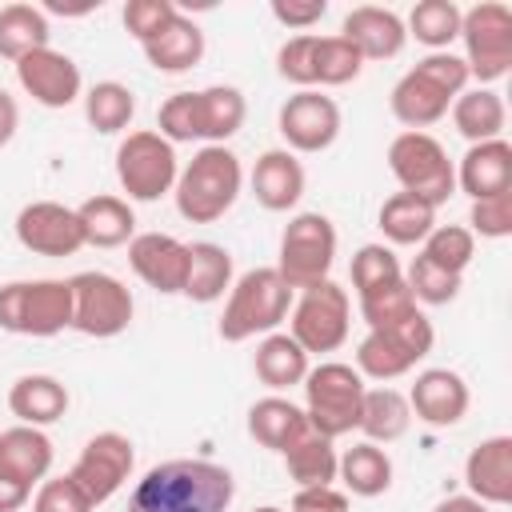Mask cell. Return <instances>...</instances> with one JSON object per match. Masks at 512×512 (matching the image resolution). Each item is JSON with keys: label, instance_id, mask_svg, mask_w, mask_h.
<instances>
[{"label": "cell", "instance_id": "1", "mask_svg": "<svg viewBox=\"0 0 512 512\" xmlns=\"http://www.w3.org/2000/svg\"><path fill=\"white\" fill-rule=\"evenodd\" d=\"M232 496L236 480L224 464L164 460L136 480L128 512H228Z\"/></svg>", "mask_w": 512, "mask_h": 512}, {"label": "cell", "instance_id": "2", "mask_svg": "<svg viewBox=\"0 0 512 512\" xmlns=\"http://www.w3.org/2000/svg\"><path fill=\"white\" fill-rule=\"evenodd\" d=\"M468 68L456 52H428L424 60H416V68H408L388 104H392V116L408 128V132H424L428 124L444 120L452 100L468 88Z\"/></svg>", "mask_w": 512, "mask_h": 512}, {"label": "cell", "instance_id": "3", "mask_svg": "<svg viewBox=\"0 0 512 512\" xmlns=\"http://www.w3.org/2000/svg\"><path fill=\"white\" fill-rule=\"evenodd\" d=\"M244 188V168L240 156L224 144H204L176 176V212L192 224H216L240 196Z\"/></svg>", "mask_w": 512, "mask_h": 512}, {"label": "cell", "instance_id": "4", "mask_svg": "<svg viewBox=\"0 0 512 512\" xmlns=\"http://www.w3.org/2000/svg\"><path fill=\"white\" fill-rule=\"evenodd\" d=\"M292 308V288L280 280L276 268H248L232 288H228V304L220 312V340L240 344L252 336H268L288 320Z\"/></svg>", "mask_w": 512, "mask_h": 512}, {"label": "cell", "instance_id": "5", "mask_svg": "<svg viewBox=\"0 0 512 512\" xmlns=\"http://www.w3.org/2000/svg\"><path fill=\"white\" fill-rule=\"evenodd\" d=\"M364 388L368 384L352 364L324 360V364L308 368V376H304V416H308L312 432H320L328 440L348 436L360 424Z\"/></svg>", "mask_w": 512, "mask_h": 512}, {"label": "cell", "instance_id": "6", "mask_svg": "<svg viewBox=\"0 0 512 512\" xmlns=\"http://www.w3.org/2000/svg\"><path fill=\"white\" fill-rule=\"evenodd\" d=\"M0 328L12 336H60L72 328L68 280H12L0 284Z\"/></svg>", "mask_w": 512, "mask_h": 512}, {"label": "cell", "instance_id": "7", "mask_svg": "<svg viewBox=\"0 0 512 512\" xmlns=\"http://www.w3.org/2000/svg\"><path fill=\"white\" fill-rule=\"evenodd\" d=\"M388 168L400 192L440 208L456 192V164L448 160L444 144L432 132H400L388 144Z\"/></svg>", "mask_w": 512, "mask_h": 512}, {"label": "cell", "instance_id": "8", "mask_svg": "<svg viewBox=\"0 0 512 512\" xmlns=\"http://www.w3.org/2000/svg\"><path fill=\"white\" fill-rule=\"evenodd\" d=\"M332 264H336V228H332V220L320 216V212H296L284 224V236H280V260H276L280 280L292 292H304V288L328 280Z\"/></svg>", "mask_w": 512, "mask_h": 512}, {"label": "cell", "instance_id": "9", "mask_svg": "<svg viewBox=\"0 0 512 512\" xmlns=\"http://www.w3.org/2000/svg\"><path fill=\"white\" fill-rule=\"evenodd\" d=\"M180 176V160H176V144H168L160 132L140 128L128 132L116 148V180L128 192V200L152 204L160 196H168L176 188Z\"/></svg>", "mask_w": 512, "mask_h": 512}, {"label": "cell", "instance_id": "10", "mask_svg": "<svg viewBox=\"0 0 512 512\" xmlns=\"http://www.w3.org/2000/svg\"><path fill=\"white\" fill-rule=\"evenodd\" d=\"M432 340L436 332L424 312H412L388 328H368V336L356 344V372L372 380H396L432 352Z\"/></svg>", "mask_w": 512, "mask_h": 512}, {"label": "cell", "instance_id": "11", "mask_svg": "<svg viewBox=\"0 0 512 512\" xmlns=\"http://www.w3.org/2000/svg\"><path fill=\"white\" fill-rule=\"evenodd\" d=\"M460 40H464V68L480 84L508 76L512 68V12L500 0H480L460 12Z\"/></svg>", "mask_w": 512, "mask_h": 512}, {"label": "cell", "instance_id": "12", "mask_svg": "<svg viewBox=\"0 0 512 512\" xmlns=\"http://www.w3.org/2000/svg\"><path fill=\"white\" fill-rule=\"evenodd\" d=\"M352 328V300L336 280H320L312 288L300 292V300L292 304V324L288 336L312 356L320 352H336L348 340Z\"/></svg>", "mask_w": 512, "mask_h": 512}, {"label": "cell", "instance_id": "13", "mask_svg": "<svg viewBox=\"0 0 512 512\" xmlns=\"http://www.w3.org/2000/svg\"><path fill=\"white\" fill-rule=\"evenodd\" d=\"M72 328L92 340H112L132 324V292L112 272H76L72 280Z\"/></svg>", "mask_w": 512, "mask_h": 512}, {"label": "cell", "instance_id": "14", "mask_svg": "<svg viewBox=\"0 0 512 512\" xmlns=\"http://www.w3.org/2000/svg\"><path fill=\"white\" fill-rule=\"evenodd\" d=\"M132 468H136V448H132V440H128L124 432H96V436L80 448V456H76V464H72L68 476H72L76 488L92 500V508H100V504H108V500L128 484Z\"/></svg>", "mask_w": 512, "mask_h": 512}, {"label": "cell", "instance_id": "15", "mask_svg": "<svg viewBox=\"0 0 512 512\" xmlns=\"http://www.w3.org/2000/svg\"><path fill=\"white\" fill-rule=\"evenodd\" d=\"M276 128L288 144V152H324L340 136V108L332 96L316 88H300L280 104Z\"/></svg>", "mask_w": 512, "mask_h": 512}, {"label": "cell", "instance_id": "16", "mask_svg": "<svg viewBox=\"0 0 512 512\" xmlns=\"http://www.w3.org/2000/svg\"><path fill=\"white\" fill-rule=\"evenodd\" d=\"M16 240L36 256H72L84 248V228L76 208L56 200H32L16 212Z\"/></svg>", "mask_w": 512, "mask_h": 512}, {"label": "cell", "instance_id": "17", "mask_svg": "<svg viewBox=\"0 0 512 512\" xmlns=\"http://www.w3.org/2000/svg\"><path fill=\"white\" fill-rule=\"evenodd\" d=\"M16 80L44 108H68V104L80 100V88H84L76 60L68 52H56L52 44L16 60Z\"/></svg>", "mask_w": 512, "mask_h": 512}, {"label": "cell", "instance_id": "18", "mask_svg": "<svg viewBox=\"0 0 512 512\" xmlns=\"http://www.w3.org/2000/svg\"><path fill=\"white\" fill-rule=\"evenodd\" d=\"M128 264L148 288H156L160 296H176L188 280V244L168 232H140L128 240Z\"/></svg>", "mask_w": 512, "mask_h": 512}, {"label": "cell", "instance_id": "19", "mask_svg": "<svg viewBox=\"0 0 512 512\" xmlns=\"http://www.w3.org/2000/svg\"><path fill=\"white\" fill-rule=\"evenodd\" d=\"M472 404V392L464 384L460 372L452 368H424L408 392V408L416 420H424L428 428H452L464 420Z\"/></svg>", "mask_w": 512, "mask_h": 512}, {"label": "cell", "instance_id": "20", "mask_svg": "<svg viewBox=\"0 0 512 512\" xmlns=\"http://www.w3.org/2000/svg\"><path fill=\"white\" fill-rule=\"evenodd\" d=\"M340 36L360 52V60H392L408 44V28L392 8L380 4H356L344 16Z\"/></svg>", "mask_w": 512, "mask_h": 512}, {"label": "cell", "instance_id": "21", "mask_svg": "<svg viewBox=\"0 0 512 512\" xmlns=\"http://www.w3.org/2000/svg\"><path fill=\"white\" fill-rule=\"evenodd\" d=\"M464 484L468 496L480 504H512V436H488L480 440L464 460Z\"/></svg>", "mask_w": 512, "mask_h": 512}, {"label": "cell", "instance_id": "22", "mask_svg": "<svg viewBox=\"0 0 512 512\" xmlns=\"http://www.w3.org/2000/svg\"><path fill=\"white\" fill-rule=\"evenodd\" d=\"M456 188L468 192L472 200H488V196L512 192V144H508L504 136H500V140L472 144V148L460 156Z\"/></svg>", "mask_w": 512, "mask_h": 512}, {"label": "cell", "instance_id": "23", "mask_svg": "<svg viewBox=\"0 0 512 512\" xmlns=\"http://www.w3.org/2000/svg\"><path fill=\"white\" fill-rule=\"evenodd\" d=\"M252 196L268 212H288L304 196V164L288 148H268L260 152L252 168Z\"/></svg>", "mask_w": 512, "mask_h": 512}, {"label": "cell", "instance_id": "24", "mask_svg": "<svg viewBox=\"0 0 512 512\" xmlns=\"http://www.w3.org/2000/svg\"><path fill=\"white\" fill-rule=\"evenodd\" d=\"M244 116H248L244 92L232 84H212L192 92V140L224 144L244 128Z\"/></svg>", "mask_w": 512, "mask_h": 512}, {"label": "cell", "instance_id": "25", "mask_svg": "<svg viewBox=\"0 0 512 512\" xmlns=\"http://www.w3.org/2000/svg\"><path fill=\"white\" fill-rule=\"evenodd\" d=\"M148 64L156 72H188L204 60V32L196 20H188L184 12H176L148 44H140Z\"/></svg>", "mask_w": 512, "mask_h": 512}, {"label": "cell", "instance_id": "26", "mask_svg": "<svg viewBox=\"0 0 512 512\" xmlns=\"http://www.w3.org/2000/svg\"><path fill=\"white\" fill-rule=\"evenodd\" d=\"M76 216L84 228V244H92V248H120L136 236V212L124 196H112V192L88 196L76 208Z\"/></svg>", "mask_w": 512, "mask_h": 512}, {"label": "cell", "instance_id": "27", "mask_svg": "<svg viewBox=\"0 0 512 512\" xmlns=\"http://www.w3.org/2000/svg\"><path fill=\"white\" fill-rule=\"evenodd\" d=\"M8 408L20 424L44 428L68 412V388L48 372H28L8 388Z\"/></svg>", "mask_w": 512, "mask_h": 512}, {"label": "cell", "instance_id": "28", "mask_svg": "<svg viewBox=\"0 0 512 512\" xmlns=\"http://www.w3.org/2000/svg\"><path fill=\"white\" fill-rule=\"evenodd\" d=\"M52 440L44 436V428H32V424H16V428H4L0 432V468L20 476L24 484H40L48 472H52Z\"/></svg>", "mask_w": 512, "mask_h": 512}, {"label": "cell", "instance_id": "29", "mask_svg": "<svg viewBox=\"0 0 512 512\" xmlns=\"http://www.w3.org/2000/svg\"><path fill=\"white\" fill-rule=\"evenodd\" d=\"M308 416L300 404L284 400V396H264L248 408V436L260 444V448H272V452H284L292 440H300L308 432Z\"/></svg>", "mask_w": 512, "mask_h": 512}, {"label": "cell", "instance_id": "30", "mask_svg": "<svg viewBox=\"0 0 512 512\" xmlns=\"http://www.w3.org/2000/svg\"><path fill=\"white\" fill-rule=\"evenodd\" d=\"M232 288V252L216 240H196L188 244V280L184 292L196 304H212Z\"/></svg>", "mask_w": 512, "mask_h": 512}, {"label": "cell", "instance_id": "31", "mask_svg": "<svg viewBox=\"0 0 512 512\" xmlns=\"http://www.w3.org/2000/svg\"><path fill=\"white\" fill-rule=\"evenodd\" d=\"M448 112H452L456 132H460L468 144H484V140H500V136H504L508 108H504L500 92H492V88H464V92L452 100Z\"/></svg>", "mask_w": 512, "mask_h": 512}, {"label": "cell", "instance_id": "32", "mask_svg": "<svg viewBox=\"0 0 512 512\" xmlns=\"http://www.w3.org/2000/svg\"><path fill=\"white\" fill-rule=\"evenodd\" d=\"M252 368H256L260 384H268L272 392H284L292 384H304V376H308V352L288 332H268L256 344Z\"/></svg>", "mask_w": 512, "mask_h": 512}, {"label": "cell", "instance_id": "33", "mask_svg": "<svg viewBox=\"0 0 512 512\" xmlns=\"http://www.w3.org/2000/svg\"><path fill=\"white\" fill-rule=\"evenodd\" d=\"M368 444H392L412 428V408L408 396L380 384V388H364V404H360V424H356Z\"/></svg>", "mask_w": 512, "mask_h": 512}, {"label": "cell", "instance_id": "34", "mask_svg": "<svg viewBox=\"0 0 512 512\" xmlns=\"http://www.w3.org/2000/svg\"><path fill=\"white\" fill-rule=\"evenodd\" d=\"M52 44V24L44 8L36 4H4L0 8V56L4 60H24L28 52H40Z\"/></svg>", "mask_w": 512, "mask_h": 512}, {"label": "cell", "instance_id": "35", "mask_svg": "<svg viewBox=\"0 0 512 512\" xmlns=\"http://www.w3.org/2000/svg\"><path fill=\"white\" fill-rule=\"evenodd\" d=\"M336 476L344 480V488H348L352 496L372 500V496H384V492L392 488V460H388V452H384L380 444L360 440V444H352V448L340 456Z\"/></svg>", "mask_w": 512, "mask_h": 512}, {"label": "cell", "instance_id": "36", "mask_svg": "<svg viewBox=\"0 0 512 512\" xmlns=\"http://www.w3.org/2000/svg\"><path fill=\"white\" fill-rule=\"evenodd\" d=\"M280 456H284V468L296 480V488H320V484H332L336 480L340 456H336L332 440L320 436V432H312V428L300 440H292Z\"/></svg>", "mask_w": 512, "mask_h": 512}, {"label": "cell", "instance_id": "37", "mask_svg": "<svg viewBox=\"0 0 512 512\" xmlns=\"http://www.w3.org/2000/svg\"><path fill=\"white\" fill-rule=\"evenodd\" d=\"M432 228H436V208L408 192H392L380 204V232L392 244H424V236Z\"/></svg>", "mask_w": 512, "mask_h": 512}, {"label": "cell", "instance_id": "38", "mask_svg": "<svg viewBox=\"0 0 512 512\" xmlns=\"http://www.w3.org/2000/svg\"><path fill=\"white\" fill-rule=\"evenodd\" d=\"M84 116H88V124H92L96 132H104V136L124 132L128 120L136 116V96H132V88L120 84V80H100V84H92V88L84 92Z\"/></svg>", "mask_w": 512, "mask_h": 512}, {"label": "cell", "instance_id": "39", "mask_svg": "<svg viewBox=\"0 0 512 512\" xmlns=\"http://www.w3.org/2000/svg\"><path fill=\"white\" fill-rule=\"evenodd\" d=\"M408 36H416L432 52H448V44L460 36V8L452 0H420L408 12Z\"/></svg>", "mask_w": 512, "mask_h": 512}, {"label": "cell", "instance_id": "40", "mask_svg": "<svg viewBox=\"0 0 512 512\" xmlns=\"http://www.w3.org/2000/svg\"><path fill=\"white\" fill-rule=\"evenodd\" d=\"M420 256H424L428 264L452 272V276H464V268H468L472 256H476V236H472L464 224H436V228L424 236Z\"/></svg>", "mask_w": 512, "mask_h": 512}, {"label": "cell", "instance_id": "41", "mask_svg": "<svg viewBox=\"0 0 512 512\" xmlns=\"http://www.w3.org/2000/svg\"><path fill=\"white\" fill-rule=\"evenodd\" d=\"M360 300V316L368 328H388V324H400L408 320L412 312H420V304L412 300L408 292V280H392V284H380V288H368L356 296Z\"/></svg>", "mask_w": 512, "mask_h": 512}, {"label": "cell", "instance_id": "42", "mask_svg": "<svg viewBox=\"0 0 512 512\" xmlns=\"http://www.w3.org/2000/svg\"><path fill=\"white\" fill-rule=\"evenodd\" d=\"M364 60L344 36H316V84L320 88H340L360 76Z\"/></svg>", "mask_w": 512, "mask_h": 512}, {"label": "cell", "instance_id": "43", "mask_svg": "<svg viewBox=\"0 0 512 512\" xmlns=\"http://www.w3.org/2000/svg\"><path fill=\"white\" fill-rule=\"evenodd\" d=\"M404 268L396 260V252L388 244H360L356 256H352V288L356 296L368 292V288H380V284H392L400 280Z\"/></svg>", "mask_w": 512, "mask_h": 512}, {"label": "cell", "instance_id": "44", "mask_svg": "<svg viewBox=\"0 0 512 512\" xmlns=\"http://www.w3.org/2000/svg\"><path fill=\"white\" fill-rule=\"evenodd\" d=\"M404 280H408V292H412L416 304H452L460 296V280L464 276H452V272L428 264L424 256H416L412 268L404 272Z\"/></svg>", "mask_w": 512, "mask_h": 512}, {"label": "cell", "instance_id": "45", "mask_svg": "<svg viewBox=\"0 0 512 512\" xmlns=\"http://www.w3.org/2000/svg\"><path fill=\"white\" fill-rule=\"evenodd\" d=\"M276 72L296 88H316V32H300L280 44Z\"/></svg>", "mask_w": 512, "mask_h": 512}, {"label": "cell", "instance_id": "46", "mask_svg": "<svg viewBox=\"0 0 512 512\" xmlns=\"http://www.w3.org/2000/svg\"><path fill=\"white\" fill-rule=\"evenodd\" d=\"M32 512H96L72 476H44L32 496Z\"/></svg>", "mask_w": 512, "mask_h": 512}, {"label": "cell", "instance_id": "47", "mask_svg": "<svg viewBox=\"0 0 512 512\" xmlns=\"http://www.w3.org/2000/svg\"><path fill=\"white\" fill-rule=\"evenodd\" d=\"M180 8L172 0H128L124 4V28L136 44H148Z\"/></svg>", "mask_w": 512, "mask_h": 512}, {"label": "cell", "instance_id": "48", "mask_svg": "<svg viewBox=\"0 0 512 512\" xmlns=\"http://www.w3.org/2000/svg\"><path fill=\"white\" fill-rule=\"evenodd\" d=\"M468 232L484 236V240H504L512 236V192H500V196H488V200H472V212H468Z\"/></svg>", "mask_w": 512, "mask_h": 512}, {"label": "cell", "instance_id": "49", "mask_svg": "<svg viewBox=\"0 0 512 512\" xmlns=\"http://www.w3.org/2000/svg\"><path fill=\"white\" fill-rule=\"evenodd\" d=\"M324 12H328V0H272V16L296 32H308L316 20H324Z\"/></svg>", "mask_w": 512, "mask_h": 512}, {"label": "cell", "instance_id": "50", "mask_svg": "<svg viewBox=\"0 0 512 512\" xmlns=\"http://www.w3.org/2000/svg\"><path fill=\"white\" fill-rule=\"evenodd\" d=\"M292 512H348V496H344L336 484L296 488V496H292Z\"/></svg>", "mask_w": 512, "mask_h": 512}, {"label": "cell", "instance_id": "51", "mask_svg": "<svg viewBox=\"0 0 512 512\" xmlns=\"http://www.w3.org/2000/svg\"><path fill=\"white\" fill-rule=\"evenodd\" d=\"M28 500H32V484L0 468V512H20Z\"/></svg>", "mask_w": 512, "mask_h": 512}, {"label": "cell", "instance_id": "52", "mask_svg": "<svg viewBox=\"0 0 512 512\" xmlns=\"http://www.w3.org/2000/svg\"><path fill=\"white\" fill-rule=\"evenodd\" d=\"M16 128H20V108H16V100L8 96V88H0V148L16 136Z\"/></svg>", "mask_w": 512, "mask_h": 512}, {"label": "cell", "instance_id": "53", "mask_svg": "<svg viewBox=\"0 0 512 512\" xmlns=\"http://www.w3.org/2000/svg\"><path fill=\"white\" fill-rule=\"evenodd\" d=\"M432 512H488V504H480L476 496H448V500H440Z\"/></svg>", "mask_w": 512, "mask_h": 512}, {"label": "cell", "instance_id": "54", "mask_svg": "<svg viewBox=\"0 0 512 512\" xmlns=\"http://www.w3.org/2000/svg\"><path fill=\"white\" fill-rule=\"evenodd\" d=\"M252 512H280V508H272V504H264V508H252Z\"/></svg>", "mask_w": 512, "mask_h": 512}]
</instances>
